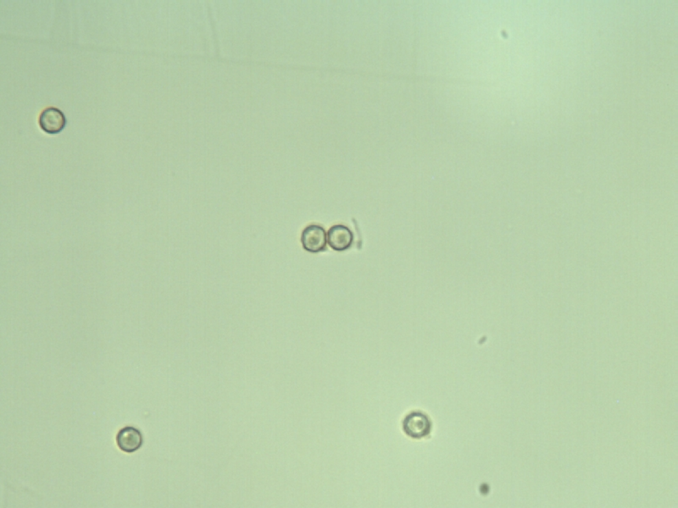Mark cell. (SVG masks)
<instances>
[{"label":"cell","instance_id":"3957f363","mask_svg":"<svg viewBox=\"0 0 678 508\" xmlns=\"http://www.w3.org/2000/svg\"><path fill=\"white\" fill-rule=\"evenodd\" d=\"M117 444L121 451L126 453H133L139 451L144 444L142 432L136 427L126 426L117 433Z\"/></svg>","mask_w":678,"mask_h":508},{"label":"cell","instance_id":"6da1fadb","mask_svg":"<svg viewBox=\"0 0 678 508\" xmlns=\"http://www.w3.org/2000/svg\"><path fill=\"white\" fill-rule=\"evenodd\" d=\"M303 249L308 253H319L325 251L328 245V234L325 229L319 224H310L304 229L300 238Z\"/></svg>","mask_w":678,"mask_h":508},{"label":"cell","instance_id":"5b68a950","mask_svg":"<svg viewBox=\"0 0 678 508\" xmlns=\"http://www.w3.org/2000/svg\"><path fill=\"white\" fill-rule=\"evenodd\" d=\"M354 242V234L349 227L343 224H336L329 229L328 243L330 248L337 252H343L350 249Z\"/></svg>","mask_w":678,"mask_h":508},{"label":"cell","instance_id":"277c9868","mask_svg":"<svg viewBox=\"0 0 678 508\" xmlns=\"http://www.w3.org/2000/svg\"><path fill=\"white\" fill-rule=\"evenodd\" d=\"M404 430L409 437L420 439L430 434V420L422 413L414 412L406 417L403 424Z\"/></svg>","mask_w":678,"mask_h":508},{"label":"cell","instance_id":"7a4b0ae2","mask_svg":"<svg viewBox=\"0 0 678 508\" xmlns=\"http://www.w3.org/2000/svg\"><path fill=\"white\" fill-rule=\"evenodd\" d=\"M38 125L43 132L49 135H56L63 132L67 127V119L60 108L48 107L40 113Z\"/></svg>","mask_w":678,"mask_h":508}]
</instances>
